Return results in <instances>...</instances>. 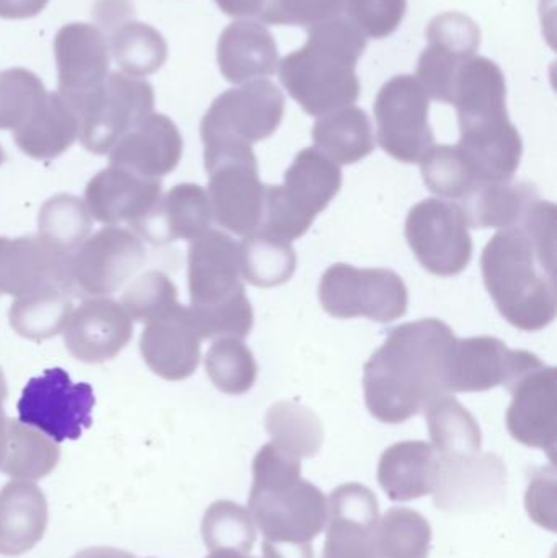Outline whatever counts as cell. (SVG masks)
Wrapping results in <instances>:
<instances>
[{"label": "cell", "mask_w": 557, "mask_h": 558, "mask_svg": "<svg viewBox=\"0 0 557 558\" xmlns=\"http://www.w3.org/2000/svg\"><path fill=\"white\" fill-rule=\"evenodd\" d=\"M484 284L500 315L523 331L555 322L556 206L538 202L513 228L497 232L481 257Z\"/></svg>", "instance_id": "6da1fadb"}, {"label": "cell", "mask_w": 557, "mask_h": 558, "mask_svg": "<svg viewBox=\"0 0 557 558\" xmlns=\"http://www.w3.org/2000/svg\"><path fill=\"white\" fill-rule=\"evenodd\" d=\"M455 341L453 330L438 318L392 328L363 369L370 413L379 422L399 425L419 415L432 400L450 393L447 367Z\"/></svg>", "instance_id": "7a4b0ae2"}, {"label": "cell", "mask_w": 557, "mask_h": 558, "mask_svg": "<svg viewBox=\"0 0 557 558\" xmlns=\"http://www.w3.org/2000/svg\"><path fill=\"white\" fill-rule=\"evenodd\" d=\"M461 137L458 147L480 182H510L523 156L522 136L507 113V84L499 65L474 56L455 87Z\"/></svg>", "instance_id": "3957f363"}, {"label": "cell", "mask_w": 557, "mask_h": 558, "mask_svg": "<svg viewBox=\"0 0 557 558\" xmlns=\"http://www.w3.org/2000/svg\"><path fill=\"white\" fill-rule=\"evenodd\" d=\"M366 43L368 38L346 15L313 26L306 45L278 62L280 82L311 117L352 107L360 97L355 69Z\"/></svg>", "instance_id": "277c9868"}, {"label": "cell", "mask_w": 557, "mask_h": 558, "mask_svg": "<svg viewBox=\"0 0 557 558\" xmlns=\"http://www.w3.org/2000/svg\"><path fill=\"white\" fill-rule=\"evenodd\" d=\"M249 513L271 544L307 546L326 527L327 498L301 478V461L265 445L255 456Z\"/></svg>", "instance_id": "5b68a950"}, {"label": "cell", "mask_w": 557, "mask_h": 558, "mask_svg": "<svg viewBox=\"0 0 557 558\" xmlns=\"http://www.w3.org/2000/svg\"><path fill=\"white\" fill-rule=\"evenodd\" d=\"M189 289L193 322L205 340L242 338L254 327V308L242 282L239 244L208 231L189 248Z\"/></svg>", "instance_id": "8992f818"}, {"label": "cell", "mask_w": 557, "mask_h": 558, "mask_svg": "<svg viewBox=\"0 0 557 558\" xmlns=\"http://www.w3.org/2000/svg\"><path fill=\"white\" fill-rule=\"evenodd\" d=\"M340 189L339 163L316 147L301 150L284 173L283 186L267 185L264 218L257 232L287 242L303 238Z\"/></svg>", "instance_id": "52a82bcc"}, {"label": "cell", "mask_w": 557, "mask_h": 558, "mask_svg": "<svg viewBox=\"0 0 557 558\" xmlns=\"http://www.w3.org/2000/svg\"><path fill=\"white\" fill-rule=\"evenodd\" d=\"M213 219L232 234L247 238L261 229L265 190L252 146L225 144L205 147Z\"/></svg>", "instance_id": "ba28073f"}, {"label": "cell", "mask_w": 557, "mask_h": 558, "mask_svg": "<svg viewBox=\"0 0 557 558\" xmlns=\"http://www.w3.org/2000/svg\"><path fill=\"white\" fill-rule=\"evenodd\" d=\"M284 114V95L271 81H252L219 95L199 126L205 147L252 146L274 136Z\"/></svg>", "instance_id": "9c48e42d"}, {"label": "cell", "mask_w": 557, "mask_h": 558, "mask_svg": "<svg viewBox=\"0 0 557 558\" xmlns=\"http://www.w3.org/2000/svg\"><path fill=\"white\" fill-rule=\"evenodd\" d=\"M319 301L332 317H366L386 324L405 315L409 291L392 270H360L352 265L336 264L320 279Z\"/></svg>", "instance_id": "30bf717a"}, {"label": "cell", "mask_w": 557, "mask_h": 558, "mask_svg": "<svg viewBox=\"0 0 557 558\" xmlns=\"http://www.w3.org/2000/svg\"><path fill=\"white\" fill-rule=\"evenodd\" d=\"M95 407L90 384H74L61 367L46 369L28 380L20 397L19 418L55 442L81 438L92 425Z\"/></svg>", "instance_id": "8fae6325"}, {"label": "cell", "mask_w": 557, "mask_h": 558, "mask_svg": "<svg viewBox=\"0 0 557 558\" xmlns=\"http://www.w3.org/2000/svg\"><path fill=\"white\" fill-rule=\"evenodd\" d=\"M405 239L419 264L437 277L463 274L473 258L470 226L460 206L428 198L409 211Z\"/></svg>", "instance_id": "7c38bea8"}, {"label": "cell", "mask_w": 557, "mask_h": 558, "mask_svg": "<svg viewBox=\"0 0 557 558\" xmlns=\"http://www.w3.org/2000/svg\"><path fill=\"white\" fill-rule=\"evenodd\" d=\"M428 95L414 75H396L383 85L375 100L378 143L392 159L421 163L435 146L428 123Z\"/></svg>", "instance_id": "4fadbf2b"}, {"label": "cell", "mask_w": 557, "mask_h": 558, "mask_svg": "<svg viewBox=\"0 0 557 558\" xmlns=\"http://www.w3.org/2000/svg\"><path fill=\"white\" fill-rule=\"evenodd\" d=\"M146 262L140 235L108 226L88 238L69 258L72 295L98 298L117 292Z\"/></svg>", "instance_id": "5bb4252c"}, {"label": "cell", "mask_w": 557, "mask_h": 558, "mask_svg": "<svg viewBox=\"0 0 557 558\" xmlns=\"http://www.w3.org/2000/svg\"><path fill=\"white\" fill-rule=\"evenodd\" d=\"M154 110V88L147 81L124 72L108 75L101 90L81 114L82 146L105 156L114 144L146 120Z\"/></svg>", "instance_id": "9a60e30c"}, {"label": "cell", "mask_w": 557, "mask_h": 558, "mask_svg": "<svg viewBox=\"0 0 557 558\" xmlns=\"http://www.w3.org/2000/svg\"><path fill=\"white\" fill-rule=\"evenodd\" d=\"M425 35L428 45L419 58L415 78L428 97L453 105L458 74L480 49V26L464 13L445 12L428 23Z\"/></svg>", "instance_id": "2e32d148"}, {"label": "cell", "mask_w": 557, "mask_h": 558, "mask_svg": "<svg viewBox=\"0 0 557 558\" xmlns=\"http://www.w3.org/2000/svg\"><path fill=\"white\" fill-rule=\"evenodd\" d=\"M58 94L81 118L110 72V46L100 28L88 23H68L55 38Z\"/></svg>", "instance_id": "e0dca14e"}, {"label": "cell", "mask_w": 557, "mask_h": 558, "mask_svg": "<svg viewBox=\"0 0 557 558\" xmlns=\"http://www.w3.org/2000/svg\"><path fill=\"white\" fill-rule=\"evenodd\" d=\"M536 354L510 350L496 337H473L455 341L448 357V392H486L509 387L517 377L540 363Z\"/></svg>", "instance_id": "ac0fdd59"}, {"label": "cell", "mask_w": 557, "mask_h": 558, "mask_svg": "<svg viewBox=\"0 0 557 558\" xmlns=\"http://www.w3.org/2000/svg\"><path fill=\"white\" fill-rule=\"evenodd\" d=\"M327 508L323 558H382L378 500L370 488L360 484L340 485L327 500Z\"/></svg>", "instance_id": "d6986e66"}, {"label": "cell", "mask_w": 557, "mask_h": 558, "mask_svg": "<svg viewBox=\"0 0 557 558\" xmlns=\"http://www.w3.org/2000/svg\"><path fill=\"white\" fill-rule=\"evenodd\" d=\"M556 367L540 361L506 387L512 392L507 412L510 435L529 448L543 449L552 459L556 448Z\"/></svg>", "instance_id": "ffe728a7"}, {"label": "cell", "mask_w": 557, "mask_h": 558, "mask_svg": "<svg viewBox=\"0 0 557 558\" xmlns=\"http://www.w3.org/2000/svg\"><path fill=\"white\" fill-rule=\"evenodd\" d=\"M69 353L82 363L113 360L133 338V320L120 302L92 298L72 311L64 327Z\"/></svg>", "instance_id": "44dd1931"}, {"label": "cell", "mask_w": 557, "mask_h": 558, "mask_svg": "<svg viewBox=\"0 0 557 558\" xmlns=\"http://www.w3.org/2000/svg\"><path fill=\"white\" fill-rule=\"evenodd\" d=\"M506 490V465L496 454L444 459L435 482V505L447 511H477L499 504Z\"/></svg>", "instance_id": "7402d4cb"}, {"label": "cell", "mask_w": 557, "mask_h": 558, "mask_svg": "<svg viewBox=\"0 0 557 558\" xmlns=\"http://www.w3.org/2000/svg\"><path fill=\"white\" fill-rule=\"evenodd\" d=\"M202 340L190 307L180 304L169 314L147 322L141 335V354L157 376L183 380L198 367Z\"/></svg>", "instance_id": "603a6c76"}, {"label": "cell", "mask_w": 557, "mask_h": 558, "mask_svg": "<svg viewBox=\"0 0 557 558\" xmlns=\"http://www.w3.org/2000/svg\"><path fill=\"white\" fill-rule=\"evenodd\" d=\"M211 222L208 192L195 183H182L160 196L156 206L131 228L153 245H167L196 241L211 231Z\"/></svg>", "instance_id": "cb8c5ba5"}, {"label": "cell", "mask_w": 557, "mask_h": 558, "mask_svg": "<svg viewBox=\"0 0 557 558\" xmlns=\"http://www.w3.org/2000/svg\"><path fill=\"white\" fill-rule=\"evenodd\" d=\"M162 196L159 179H146L121 167L98 172L85 189V205L92 218L101 225L136 222L156 206Z\"/></svg>", "instance_id": "d4e9b609"}, {"label": "cell", "mask_w": 557, "mask_h": 558, "mask_svg": "<svg viewBox=\"0 0 557 558\" xmlns=\"http://www.w3.org/2000/svg\"><path fill=\"white\" fill-rule=\"evenodd\" d=\"M183 140L179 128L166 114H149L124 134L108 153L110 166L121 167L146 179H160L177 169Z\"/></svg>", "instance_id": "484cf974"}, {"label": "cell", "mask_w": 557, "mask_h": 558, "mask_svg": "<svg viewBox=\"0 0 557 558\" xmlns=\"http://www.w3.org/2000/svg\"><path fill=\"white\" fill-rule=\"evenodd\" d=\"M69 258L41 238H0V295H19L43 286L69 288ZM72 294V292H71Z\"/></svg>", "instance_id": "4316f807"}, {"label": "cell", "mask_w": 557, "mask_h": 558, "mask_svg": "<svg viewBox=\"0 0 557 558\" xmlns=\"http://www.w3.org/2000/svg\"><path fill=\"white\" fill-rule=\"evenodd\" d=\"M280 56L267 26L252 20H238L222 29L218 41V64L231 84H247L277 72Z\"/></svg>", "instance_id": "83f0119b"}, {"label": "cell", "mask_w": 557, "mask_h": 558, "mask_svg": "<svg viewBox=\"0 0 557 558\" xmlns=\"http://www.w3.org/2000/svg\"><path fill=\"white\" fill-rule=\"evenodd\" d=\"M48 501L33 482L13 481L0 490V556L19 557L45 536Z\"/></svg>", "instance_id": "f1b7e54d"}, {"label": "cell", "mask_w": 557, "mask_h": 558, "mask_svg": "<svg viewBox=\"0 0 557 558\" xmlns=\"http://www.w3.org/2000/svg\"><path fill=\"white\" fill-rule=\"evenodd\" d=\"M440 456L424 441H404L383 452L378 482L392 501H411L432 494Z\"/></svg>", "instance_id": "f546056e"}, {"label": "cell", "mask_w": 557, "mask_h": 558, "mask_svg": "<svg viewBox=\"0 0 557 558\" xmlns=\"http://www.w3.org/2000/svg\"><path fill=\"white\" fill-rule=\"evenodd\" d=\"M81 133V118L56 92L46 94L28 120L13 131L16 147L36 160H52L64 154Z\"/></svg>", "instance_id": "4dcf8cb0"}, {"label": "cell", "mask_w": 557, "mask_h": 558, "mask_svg": "<svg viewBox=\"0 0 557 558\" xmlns=\"http://www.w3.org/2000/svg\"><path fill=\"white\" fill-rule=\"evenodd\" d=\"M538 199L535 185L510 180L480 183L458 206L471 229H507L519 225Z\"/></svg>", "instance_id": "1f68e13d"}, {"label": "cell", "mask_w": 557, "mask_h": 558, "mask_svg": "<svg viewBox=\"0 0 557 558\" xmlns=\"http://www.w3.org/2000/svg\"><path fill=\"white\" fill-rule=\"evenodd\" d=\"M316 149L330 160L352 166L375 150V134L368 113L362 108L347 107L317 118L313 128Z\"/></svg>", "instance_id": "d6a6232c"}, {"label": "cell", "mask_w": 557, "mask_h": 558, "mask_svg": "<svg viewBox=\"0 0 557 558\" xmlns=\"http://www.w3.org/2000/svg\"><path fill=\"white\" fill-rule=\"evenodd\" d=\"M72 314V294L58 284L19 295L10 307V325L20 337L48 340L64 330Z\"/></svg>", "instance_id": "836d02e7"}, {"label": "cell", "mask_w": 557, "mask_h": 558, "mask_svg": "<svg viewBox=\"0 0 557 558\" xmlns=\"http://www.w3.org/2000/svg\"><path fill=\"white\" fill-rule=\"evenodd\" d=\"M428 432L435 451L444 459L480 454L483 436L474 416L450 393L425 407Z\"/></svg>", "instance_id": "e575fe53"}, {"label": "cell", "mask_w": 557, "mask_h": 558, "mask_svg": "<svg viewBox=\"0 0 557 558\" xmlns=\"http://www.w3.org/2000/svg\"><path fill=\"white\" fill-rule=\"evenodd\" d=\"M59 458L61 451L58 442L33 426L7 418L0 472L15 481L35 482L51 474Z\"/></svg>", "instance_id": "d590c367"}, {"label": "cell", "mask_w": 557, "mask_h": 558, "mask_svg": "<svg viewBox=\"0 0 557 558\" xmlns=\"http://www.w3.org/2000/svg\"><path fill=\"white\" fill-rule=\"evenodd\" d=\"M242 278L258 288H275L290 281L298 258L290 242L255 232L239 244Z\"/></svg>", "instance_id": "8d00e7d4"}, {"label": "cell", "mask_w": 557, "mask_h": 558, "mask_svg": "<svg viewBox=\"0 0 557 558\" xmlns=\"http://www.w3.org/2000/svg\"><path fill=\"white\" fill-rule=\"evenodd\" d=\"M110 51L124 74L146 77L162 68L167 59L164 36L146 23L121 20L111 33Z\"/></svg>", "instance_id": "74e56055"}, {"label": "cell", "mask_w": 557, "mask_h": 558, "mask_svg": "<svg viewBox=\"0 0 557 558\" xmlns=\"http://www.w3.org/2000/svg\"><path fill=\"white\" fill-rule=\"evenodd\" d=\"M265 428L274 445L298 459L313 458L324 441L323 425L313 410L298 402H277L265 416Z\"/></svg>", "instance_id": "f35d334b"}, {"label": "cell", "mask_w": 557, "mask_h": 558, "mask_svg": "<svg viewBox=\"0 0 557 558\" xmlns=\"http://www.w3.org/2000/svg\"><path fill=\"white\" fill-rule=\"evenodd\" d=\"M39 238L64 255H72L92 231V216L87 205L77 196L56 195L39 209Z\"/></svg>", "instance_id": "ab89813d"}, {"label": "cell", "mask_w": 557, "mask_h": 558, "mask_svg": "<svg viewBox=\"0 0 557 558\" xmlns=\"http://www.w3.org/2000/svg\"><path fill=\"white\" fill-rule=\"evenodd\" d=\"M431 546V524L417 511L391 508L383 520H379V557L428 558Z\"/></svg>", "instance_id": "60d3db41"}, {"label": "cell", "mask_w": 557, "mask_h": 558, "mask_svg": "<svg viewBox=\"0 0 557 558\" xmlns=\"http://www.w3.org/2000/svg\"><path fill=\"white\" fill-rule=\"evenodd\" d=\"M206 373L216 389L242 396L257 380V363L252 351L238 338H218L205 356Z\"/></svg>", "instance_id": "b9f144b4"}, {"label": "cell", "mask_w": 557, "mask_h": 558, "mask_svg": "<svg viewBox=\"0 0 557 558\" xmlns=\"http://www.w3.org/2000/svg\"><path fill=\"white\" fill-rule=\"evenodd\" d=\"M422 179L435 195L461 199L480 185L473 167L458 146H434L421 160Z\"/></svg>", "instance_id": "7bdbcfd3"}, {"label": "cell", "mask_w": 557, "mask_h": 558, "mask_svg": "<svg viewBox=\"0 0 557 558\" xmlns=\"http://www.w3.org/2000/svg\"><path fill=\"white\" fill-rule=\"evenodd\" d=\"M203 541L209 553L235 550L249 554L257 539V526L252 514L234 501L221 500L213 504L203 518Z\"/></svg>", "instance_id": "ee69618b"}, {"label": "cell", "mask_w": 557, "mask_h": 558, "mask_svg": "<svg viewBox=\"0 0 557 558\" xmlns=\"http://www.w3.org/2000/svg\"><path fill=\"white\" fill-rule=\"evenodd\" d=\"M46 94L41 78L28 69L0 72V130L15 131L22 126Z\"/></svg>", "instance_id": "f6af8a7d"}, {"label": "cell", "mask_w": 557, "mask_h": 558, "mask_svg": "<svg viewBox=\"0 0 557 558\" xmlns=\"http://www.w3.org/2000/svg\"><path fill=\"white\" fill-rule=\"evenodd\" d=\"M121 305L131 320L147 324L169 314L180 302L172 279L160 271H147L128 286Z\"/></svg>", "instance_id": "bcb514c9"}, {"label": "cell", "mask_w": 557, "mask_h": 558, "mask_svg": "<svg viewBox=\"0 0 557 558\" xmlns=\"http://www.w3.org/2000/svg\"><path fill=\"white\" fill-rule=\"evenodd\" d=\"M346 0H264L257 19L275 26L313 28L343 15Z\"/></svg>", "instance_id": "7dc6e473"}, {"label": "cell", "mask_w": 557, "mask_h": 558, "mask_svg": "<svg viewBox=\"0 0 557 558\" xmlns=\"http://www.w3.org/2000/svg\"><path fill=\"white\" fill-rule=\"evenodd\" d=\"M408 12V0H346L343 15L366 36L383 39L396 32Z\"/></svg>", "instance_id": "c3c4849f"}, {"label": "cell", "mask_w": 557, "mask_h": 558, "mask_svg": "<svg viewBox=\"0 0 557 558\" xmlns=\"http://www.w3.org/2000/svg\"><path fill=\"white\" fill-rule=\"evenodd\" d=\"M49 0H0V19L25 20L38 15Z\"/></svg>", "instance_id": "681fc988"}, {"label": "cell", "mask_w": 557, "mask_h": 558, "mask_svg": "<svg viewBox=\"0 0 557 558\" xmlns=\"http://www.w3.org/2000/svg\"><path fill=\"white\" fill-rule=\"evenodd\" d=\"M216 5L234 19H245V16H258L264 0H215Z\"/></svg>", "instance_id": "f907efd6"}, {"label": "cell", "mask_w": 557, "mask_h": 558, "mask_svg": "<svg viewBox=\"0 0 557 558\" xmlns=\"http://www.w3.org/2000/svg\"><path fill=\"white\" fill-rule=\"evenodd\" d=\"M264 558H313V546H293V544H271L264 541Z\"/></svg>", "instance_id": "816d5d0a"}, {"label": "cell", "mask_w": 557, "mask_h": 558, "mask_svg": "<svg viewBox=\"0 0 557 558\" xmlns=\"http://www.w3.org/2000/svg\"><path fill=\"white\" fill-rule=\"evenodd\" d=\"M72 558H134L124 550L111 549V547H92V549L82 550Z\"/></svg>", "instance_id": "f5cc1de1"}, {"label": "cell", "mask_w": 557, "mask_h": 558, "mask_svg": "<svg viewBox=\"0 0 557 558\" xmlns=\"http://www.w3.org/2000/svg\"><path fill=\"white\" fill-rule=\"evenodd\" d=\"M7 399V384L5 377H3L2 369H0V461H2L3 448H5V429L7 418L3 413V402Z\"/></svg>", "instance_id": "db71d44e"}, {"label": "cell", "mask_w": 557, "mask_h": 558, "mask_svg": "<svg viewBox=\"0 0 557 558\" xmlns=\"http://www.w3.org/2000/svg\"><path fill=\"white\" fill-rule=\"evenodd\" d=\"M206 558H251L247 554L235 553V550H213Z\"/></svg>", "instance_id": "11a10c76"}, {"label": "cell", "mask_w": 557, "mask_h": 558, "mask_svg": "<svg viewBox=\"0 0 557 558\" xmlns=\"http://www.w3.org/2000/svg\"><path fill=\"white\" fill-rule=\"evenodd\" d=\"M5 162V153H3L2 146H0V166Z\"/></svg>", "instance_id": "9f6ffc18"}]
</instances>
